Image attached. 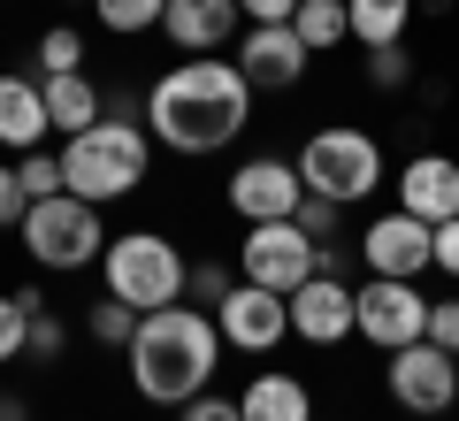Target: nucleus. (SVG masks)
<instances>
[{"instance_id": "37", "label": "nucleus", "mask_w": 459, "mask_h": 421, "mask_svg": "<svg viewBox=\"0 0 459 421\" xmlns=\"http://www.w3.org/2000/svg\"><path fill=\"white\" fill-rule=\"evenodd\" d=\"M84 8H92V0H84Z\"/></svg>"}, {"instance_id": "33", "label": "nucleus", "mask_w": 459, "mask_h": 421, "mask_svg": "<svg viewBox=\"0 0 459 421\" xmlns=\"http://www.w3.org/2000/svg\"><path fill=\"white\" fill-rule=\"evenodd\" d=\"M184 292H192L199 307H222V292H230V276H222V268H184Z\"/></svg>"}, {"instance_id": "4", "label": "nucleus", "mask_w": 459, "mask_h": 421, "mask_svg": "<svg viewBox=\"0 0 459 421\" xmlns=\"http://www.w3.org/2000/svg\"><path fill=\"white\" fill-rule=\"evenodd\" d=\"M16 238H23V253H31L39 268H54V276H69V268H92V260L108 253L100 207H92V199H77V192L31 199V207H23V223H16Z\"/></svg>"}, {"instance_id": "2", "label": "nucleus", "mask_w": 459, "mask_h": 421, "mask_svg": "<svg viewBox=\"0 0 459 421\" xmlns=\"http://www.w3.org/2000/svg\"><path fill=\"white\" fill-rule=\"evenodd\" d=\"M131 353V383H138V399H153V406H184V399H199V390L214 383V368H222V329H214V314H199V307H153V314H138V338L123 345Z\"/></svg>"}, {"instance_id": "26", "label": "nucleus", "mask_w": 459, "mask_h": 421, "mask_svg": "<svg viewBox=\"0 0 459 421\" xmlns=\"http://www.w3.org/2000/svg\"><path fill=\"white\" fill-rule=\"evenodd\" d=\"M39 62H47V77H62V69H84V39L69 31V23H54V31L39 39Z\"/></svg>"}, {"instance_id": "29", "label": "nucleus", "mask_w": 459, "mask_h": 421, "mask_svg": "<svg viewBox=\"0 0 459 421\" xmlns=\"http://www.w3.org/2000/svg\"><path fill=\"white\" fill-rule=\"evenodd\" d=\"M62 345H69V329L54 322V307H47V314H31V345H23V353H39V360H62Z\"/></svg>"}, {"instance_id": "31", "label": "nucleus", "mask_w": 459, "mask_h": 421, "mask_svg": "<svg viewBox=\"0 0 459 421\" xmlns=\"http://www.w3.org/2000/svg\"><path fill=\"white\" fill-rule=\"evenodd\" d=\"M177 414H184V421H246V414H238V399H214V390H199V399H184Z\"/></svg>"}, {"instance_id": "6", "label": "nucleus", "mask_w": 459, "mask_h": 421, "mask_svg": "<svg viewBox=\"0 0 459 421\" xmlns=\"http://www.w3.org/2000/svg\"><path fill=\"white\" fill-rule=\"evenodd\" d=\"M100 260H108V292L123 299V307H138V314L184 299V253L161 230H123V238H108Z\"/></svg>"}, {"instance_id": "17", "label": "nucleus", "mask_w": 459, "mask_h": 421, "mask_svg": "<svg viewBox=\"0 0 459 421\" xmlns=\"http://www.w3.org/2000/svg\"><path fill=\"white\" fill-rule=\"evenodd\" d=\"M0 146H16V153H31V146H47V92H39V77H0Z\"/></svg>"}, {"instance_id": "32", "label": "nucleus", "mask_w": 459, "mask_h": 421, "mask_svg": "<svg viewBox=\"0 0 459 421\" xmlns=\"http://www.w3.org/2000/svg\"><path fill=\"white\" fill-rule=\"evenodd\" d=\"M23 207H31L23 177H16V169H0V230H16V223H23Z\"/></svg>"}, {"instance_id": "22", "label": "nucleus", "mask_w": 459, "mask_h": 421, "mask_svg": "<svg viewBox=\"0 0 459 421\" xmlns=\"http://www.w3.org/2000/svg\"><path fill=\"white\" fill-rule=\"evenodd\" d=\"M161 8H169V0H92V16L108 23L115 39H138V31H161Z\"/></svg>"}, {"instance_id": "25", "label": "nucleus", "mask_w": 459, "mask_h": 421, "mask_svg": "<svg viewBox=\"0 0 459 421\" xmlns=\"http://www.w3.org/2000/svg\"><path fill=\"white\" fill-rule=\"evenodd\" d=\"M16 177H23V192H31V199L69 192V184H62V153H47V146H31V153H23V162H16Z\"/></svg>"}, {"instance_id": "27", "label": "nucleus", "mask_w": 459, "mask_h": 421, "mask_svg": "<svg viewBox=\"0 0 459 421\" xmlns=\"http://www.w3.org/2000/svg\"><path fill=\"white\" fill-rule=\"evenodd\" d=\"M23 345H31V314L16 307V292H0V368H8Z\"/></svg>"}, {"instance_id": "24", "label": "nucleus", "mask_w": 459, "mask_h": 421, "mask_svg": "<svg viewBox=\"0 0 459 421\" xmlns=\"http://www.w3.org/2000/svg\"><path fill=\"white\" fill-rule=\"evenodd\" d=\"M291 223L307 230L314 245H337V230H344V207H337V199H322V192H307V199L291 207Z\"/></svg>"}, {"instance_id": "38", "label": "nucleus", "mask_w": 459, "mask_h": 421, "mask_svg": "<svg viewBox=\"0 0 459 421\" xmlns=\"http://www.w3.org/2000/svg\"><path fill=\"white\" fill-rule=\"evenodd\" d=\"M437 421H444V414H437Z\"/></svg>"}, {"instance_id": "13", "label": "nucleus", "mask_w": 459, "mask_h": 421, "mask_svg": "<svg viewBox=\"0 0 459 421\" xmlns=\"http://www.w3.org/2000/svg\"><path fill=\"white\" fill-rule=\"evenodd\" d=\"M360 260H368V276H413V284H421V268H429V223L406 215V207L376 215V223L360 230Z\"/></svg>"}, {"instance_id": "7", "label": "nucleus", "mask_w": 459, "mask_h": 421, "mask_svg": "<svg viewBox=\"0 0 459 421\" xmlns=\"http://www.w3.org/2000/svg\"><path fill=\"white\" fill-rule=\"evenodd\" d=\"M352 329H360L368 345H383V353L429 338V299H421V284H413V276H368L360 292H352Z\"/></svg>"}, {"instance_id": "20", "label": "nucleus", "mask_w": 459, "mask_h": 421, "mask_svg": "<svg viewBox=\"0 0 459 421\" xmlns=\"http://www.w3.org/2000/svg\"><path fill=\"white\" fill-rule=\"evenodd\" d=\"M344 16H352V39L376 54V47H398V39H406L413 0H344Z\"/></svg>"}, {"instance_id": "8", "label": "nucleus", "mask_w": 459, "mask_h": 421, "mask_svg": "<svg viewBox=\"0 0 459 421\" xmlns=\"http://www.w3.org/2000/svg\"><path fill=\"white\" fill-rule=\"evenodd\" d=\"M314 260H322V245L299 223H246V238H238V276H246V284H268V292H283V299L314 276Z\"/></svg>"}, {"instance_id": "1", "label": "nucleus", "mask_w": 459, "mask_h": 421, "mask_svg": "<svg viewBox=\"0 0 459 421\" xmlns=\"http://www.w3.org/2000/svg\"><path fill=\"white\" fill-rule=\"evenodd\" d=\"M146 130L169 153H222L238 130H253V84L238 62H177L146 92Z\"/></svg>"}, {"instance_id": "36", "label": "nucleus", "mask_w": 459, "mask_h": 421, "mask_svg": "<svg viewBox=\"0 0 459 421\" xmlns=\"http://www.w3.org/2000/svg\"><path fill=\"white\" fill-rule=\"evenodd\" d=\"M0 421H31V414H23V406H16V399H0Z\"/></svg>"}, {"instance_id": "21", "label": "nucleus", "mask_w": 459, "mask_h": 421, "mask_svg": "<svg viewBox=\"0 0 459 421\" xmlns=\"http://www.w3.org/2000/svg\"><path fill=\"white\" fill-rule=\"evenodd\" d=\"M291 31L307 39V54H329L352 39V16H344V0H299L291 8Z\"/></svg>"}, {"instance_id": "11", "label": "nucleus", "mask_w": 459, "mask_h": 421, "mask_svg": "<svg viewBox=\"0 0 459 421\" xmlns=\"http://www.w3.org/2000/svg\"><path fill=\"white\" fill-rule=\"evenodd\" d=\"M299 199H307V184H299V162L253 153V162L230 169V215H238V223H291Z\"/></svg>"}, {"instance_id": "30", "label": "nucleus", "mask_w": 459, "mask_h": 421, "mask_svg": "<svg viewBox=\"0 0 459 421\" xmlns=\"http://www.w3.org/2000/svg\"><path fill=\"white\" fill-rule=\"evenodd\" d=\"M429 268L459 276V215H452V223H437V230H429Z\"/></svg>"}, {"instance_id": "23", "label": "nucleus", "mask_w": 459, "mask_h": 421, "mask_svg": "<svg viewBox=\"0 0 459 421\" xmlns=\"http://www.w3.org/2000/svg\"><path fill=\"white\" fill-rule=\"evenodd\" d=\"M84 329H92L100 345H131V338H138V307H123V299L108 292V299H100L92 314H84Z\"/></svg>"}, {"instance_id": "16", "label": "nucleus", "mask_w": 459, "mask_h": 421, "mask_svg": "<svg viewBox=\"0 0 459 421\" xmlns=\"http://www.w3.org/2000/svg\"><path fill=\"white\" fill-rule=\"evenodd\" d=\"M238 0H169L161 8V31H169V47H184V54H214L230 31H238Z\"/></svg>"}, {"instance_id": "5", "label": "nucleus", "mask_w": 459, "mask_h": 421, "mask_svg": "<svg viewBox=\"0 0 459 421\" xmlns=\"http://www.w3.org/2000/svg\"><path fill=\"white\" fill-rule=\"evenodd\" d=\"M299 184L322 192V199H337V207H352V199L383 192V146L368 130H352V123H329V130H314L307 146H299Z\"/></svg>"}, {"instance_id": "12", "label": "nucleus", "mask_w": 459, "mask_h": 421, "mask_svg": "<svg viewBox=\"0 0 459 421\" xmlns=\"http://www.w3.org/2000/svg\"><path fill=\"white\" fill-rule=\"evenodd\" d=\"M307 39L291 31V23H246L238 31V69H246L253 92H291L299 77H307Z\"/></svg>"}, {"instance_id": "35", "label": "nucleus", "mask_w": 459, "mask_h": 421, "mask_svg": "<svg viewBox=\"0 0 459 421\" xmlns=\"http://www.w3.org/2000/svg\"><path fill=\"white\" fill-rule=\"evenodd\" d=\"M238 8H246V23H291L299 0H238Z\"/></svg>"}, {"instance_id": "9", "label": "nucleus", "mask_w": 459, "mask_h": 421, "mask_svg": "<svg viewBox=\"0 0 459 421\" xmlns=\"http://www.w3.org/2000/svg\"><path fill=\"white\" fill-rule=\"evenodd\" d=\"M383 383H391V399L406 406V414H429V421H437V414H452V399H459V353L413 338V345H398V353H391Z\"/></svg>"}, {"instance_id": "34", "label": "nucleus", "mask_w": 459, "mask_h": 421, "mask_svg": "<svg viewBox=\"0 0 459 421\" xmlns=\"http://www.w3.org/2000/svg\"><path fill=\"white\" fill-rule=\"evenodd\" d=\"M368 69H376V84H406V77H413L398 47H376V62H368Z\"/></svg>"}, {"instance_id": "10", "label": "nucleus", "mask_w": 459, "mask_h": 421, "mask_svg": "<svg viewBox=\"0 0 459 421\" xmlns=\"http://www.w3.org/2000/svg\"><path fill=\"white\" fill-rule=\"evenodd\" d=\"M214 329H222L230 353H276V345L291 338V299L238 276V284L222 292V307H214Z\"/></svg>"}, {"instance_id": "18", "label": "nucleus", "mask_w": 459, "mask_h": 421, "mask_svg": "<svg viewBox=\"0 0 459 421\" xmlns=\"http://www.w3.org/2000/svg\"><path fill=\"white\" fill-rule=\"evenodd\" d=\"M238 414L246 421H314V390L283 368H261L246 390H238Z\"/></svg>"}, {"instance_id": "3", "label": "nucleus", "mask_w": 459, "mask_h": 421, "mask_svg": "<svg viewBox=\"0 0 459 421\" xmlns=\"http://www.w3.org/2000/svg\"><path fill=\"white\" fill-rule=\"evenodd\" d=\"M146 130L138 123H92L77 130V138H62V184L77 199H92V207H108V199H131L138 184H146Z\"/></svg>"}, {"instance_id": "28", "label": "nucleus", "mask_w": 459, "mask_h": 421, "mask_svg": "<svg viewBox=\"0 0 459 421\" xmlns=\"http://www.w3.org/2000/svg\"><path fill=\"white\" fill-rule=\"evenodd\" d=\"M429 345L459 353V299H429Z\"/></svg>"}, {"instance_id": "15", "label": "nucleus", "mask_w": 459, "mask_h": 421, "mask_svg": "<svg viewBox=\"0 0 459 421\" xmlns=\"http://www.w3.org/2000/svg\"><path fill=\"white\" fill-rule=\"evenodd\" d=\"M398 207L421 215L429 230L452 223V215H459V162H452V153H413V162L398 169Z\"/></svg>"}, {"instance_id": "19", "label": "nucleus", "mask_w": 459, "mask_h": 421, "mask_svg": "<svg viewBox=\"0 0 459 421\" xmlns=\"http://www.w3.org/2000/svg\"><path fill=\"white\" fill-rule=\"evenodd\" d=\"M39 92H47V130H62V138H77V130L100 123V92H92L84 69H62V77H47Z\"/></svg>"}, {"instance_id": "14", "label": "nucleus", "mask_w": 459, "mask_h": 421, "mask_svg": "<svg viewBox=\"0 0 459 421\" xmlns=\"http://www.w3.org/2000/svg\"><path fill=\"white\" fill-rule=\"evenodd\" d=\"M291 338H307V345H344L352 338V284H344V276L314 268L291 292Z\"/></svg>"}]
</instances>
